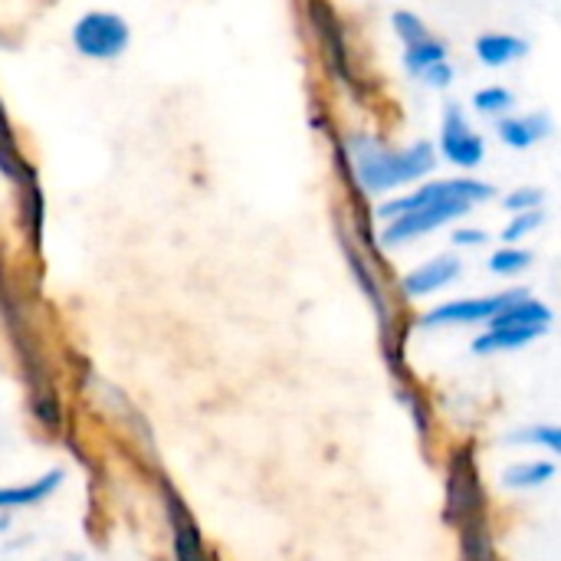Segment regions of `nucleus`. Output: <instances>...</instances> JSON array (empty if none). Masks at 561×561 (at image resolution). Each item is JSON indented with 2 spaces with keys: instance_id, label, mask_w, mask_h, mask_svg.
Here are the masks:
<instances>
[{
  "instance_id": "f257e3e1",
  "label": "nucleus",
  "mask_w": 561,
  "mask_h": 561,
  "mask_svg": "<svg viewBox=\"0 0 561 561\" xmlns=\"http://www.w3.org/2000/svg\"><path fill=\"white\" fill-rule=\"evenodd\" d=\"M348 158H352L358 184L368 194H381V191L421 181L437 164L434 145H427V141H417L404 151H391L375 135H352L348 138Z\"/></svg>"
},
{
  "instance_id": "f03ea898",
  "label": "nucleus",
  "mask_w": 561,
  "mask_h": 561,
  "mask_svg": "<svg viewBox=\"0 0 561 561\" xmlns=\"http://www.w3.org/2000/svg\"><path fill=\"white\" fill-rule=\"evenodd\" d=\"M486 516V493L480 483V470L473 460V447H460L450 454L447 463V510L444 519L450 526H467Z\"/></svg>"
},
{
  "instance_id": "7ed1b4c3",
  "label": "nucleus",
  "mask_w": 561,
  "mask_h": 561,
  "mask_svg": "<svg viewBox=\"0 0 561 561\" xmlns=\"http://www.w3.org/2000/svg\"><path fill=\"white\" fill-rule=\"evenodd\" d=\"M493 197V187L486 181H473V178H450V181H431L404 197H394L388 204L378 207L381 220H394L401 214H411L417 207H431V204H444V201H467V204H483Z\"/></svg>"
},
{
  "instance_id": "20e7f679",
  "label": "nucleus",
  "mask_w": 561,
  "mask_h": 561,
  "mask_svg": "<svg viewBox=\"0 0 561 561\" xmlns=\"http://www.w3.org/2000/svg\"><path fill=\"white\" fill-rule=\"evenodd\" d=\"M529 296L526 289H506L496 296H477V299H454L444 306H434L421 316V329H463V325H490L506 306Z\"/></svg>"
},
{
  "instance_id": "39448f33",
  "label": "nucleus",
  "mask_w": 561,
  "mask_h": 561,
  "mask_svg": "<svg viewBox=\"0 0 561 561\" xmlns=\"http://www.w3.org/2000/svg\"><path fill=\"white\" fill-rule=\"evenodd\" d=\"M72 46L89 59H115L128 46V23L108 10H89L72 23Z\"/></svg>"
},
{
  "instance_id": "423d86ee",
  "label": "nucleus",
  "mask_w": 561,
  "mask_h": 561,
  "mask_svg": "<svg viewBox=\"0 0 561 561\" xmlns=\"http://www.w3.org/2000/svg\"><path fill=\"white\" fill-rule=\"evenodd\" d=\"M470 207L473 204H467V201H444V204H431V207H417L411 214H401V217L388 220V227L381 230V243L385 247H404V243H411L417 237H427L437 227L463 217Z\"/></svg>"
},
{
  "instance_id": "0eeeda50",
  "label": "nucleus",
  "mask_w": 561,
  "mask_h": 561,
  "mask_svg": "<svg viewBox=\"0 0 561 561\" xmlns=\"http://www.w3.org/2000/svg\"><path fill=\"white\" fill-rule=\"evenodd\" d=\"M440 151L457 168H477L486 154L483 138L467 125V115L460 105L444 108V128H440Z\"/></svg>"
},
{
  "instance_id": "6e6552de",
  "label": "nucleus",
  "mask_w": 561,
  "mask_h": 561,
  "mask_svg": "<svg viewBox=\"0 0 561 561\" xmlns=\"http://www.w3.org/2000/svg\"><path fill=\"white\" fill-rule=\"evenodd\" d=\"M460 260L454 256V253H444V256H434V260H427L424 266H417V270H411L404 279H401V293L408 296V299H427V296H434V293H440L444 286H450L457 276H460Z\"/></svg>"
},
{
  "instance_id": "1a4fd4ad",
  "label": "nucleus",
  "mask_w": 561,
  "mask_h": 561,
  "mask_svg": "<svg viewBox=\"0 0 561 561\" xmlns=\"http://www.w3.org/2000/svg\"><path fill=\"white\" fill-rule=\"evenodd\" d=\"M309 13L316 23V33L322 39V49L332 62V69L339 72V79L352 82V66H348V49H345V36H342V23L335 16V10L325 0H309Z\"/></svg>"
},
{
  "instance_id": "9d476101",
  "label": "nucleus",
  "mask_w": 561,
  "mask_h": 561,
  "mask_svg": "<svg viewBox=\"0 0 561 561\" xmlns=\"http://www.w3.org/2000/svg\"><path fill=\"white\" fill-rule=\"evenodd\" d=\"M164 503H168V519H171V533H174V559L178 561H207L204 539L194 526V519L187 516V506L181 503V496L164 483Z\"/></svg>"
},
{
  "instance_id": "9b49d317",
  "label": "nucleus",
  "mask_w": 561,
  "mask_h": 561,
  "mask_svg": "<svg viewBox=\"0 0 561 561\" xmlns=\"http://www.w3.org/2000/svg\"><path fill=\"white\" fill-rule=\"evenodd\" d=\"M66 473L56 467L49 473H43L39 480L33 483H23V486H7L0 490V510L3 513H13V510H30V506H39L43 500H49L59 486H62Z\"/></svg>"
},
{
  "instance_id": "f8f14e48",
  "label": "nucleus",
  "mask_w": 561,
  "mask_h": 561,
  "mask_svg": "<svg viewBox=\"0 0 561 561\" xmlns=\"http://www.w3.org/2000/svg\"><path fill=\"white\" fill-rule=\"evenodd\" d=\"M496 131H500V138H503L510 148L526 151V148H533L536 141H542V138L552 131V118L542 115V112L516 115V118H503V122L496 125Z\"/></svg>"
},
{
  "instance_id": "ddd939ff",
  "label": "nucleus",
  "mask_w": 561,
  "mask_h": 561,
  "mask_svg": "<svg viewBox=\"0 0 561 561\" xmlns=\"http://www.w3.org/2000/svg\"><path fill=\"white\" fill-rule=\"evenodd\" d=\"M526 39H519V36H513V33H483L480 39H477V56H480V62H486V66H493V69H500V66H510L513 59H519V56H526Z\"/></svg>"
},
{
  "instance_id": "4468645a",
  "label": "nucleus",
  "mask_w": 561,
  "mask_h": 561,
  "mask_svg": "<svg viewBox=\"0 0 561 561\" xmlns=\"http://www.w3.org/2000/svg\"><path fill=\"white\" fill-rule=\"evenodd\" d=\"M552 480H556V463H549V460H523V463L506 467V473H503V486L513 493H533Z\"/></svg>"
},
{
  "instance_id": "2eb2a0df",
  "label": "nucleus",
  "mask_w": 561,
  "mask_h": 561,
  "mask_svg": "<svg viewBox=\"0 0 561 561\" xmlns=\"http://www.w3.org/2000/svg\"><path fill=\"white\" fill-rule=\"evenodd\" d=\"M460 552H463V561H496L486 516L460 526Z\"/></svg>"
},
{
  "instance_id": "dca6fc26",
  "label": "nucleus",
  "mask_w": 561,
  "mask_h": 561,
  "mask_svg": "<svg viewBox=\"0 0 561 561\" xmlns=\"http://www.w3.org/2000/svg\"><path fill=\"white\" fill-rule=\"evenodd\" d=\"M503 440L506 444L539 447V450H549L552 457H561V424H529V427H519V431L506 434Z\"/></svg>"
},
{
  "instance_id": "f3484780",
  "label": "nucleus",
  "mask_w": 561,
  "mask_h": 561,
  "mask_svg": "<svg viewBox=\"0 0 561 561\" xmlns=\"http://www.w3.org/2000/svg\"><path fill=\"white\" fill-rule=\"evenodd\" d=\"M437 62H447V46L440 43V39H424V43H414V46H408V53H404V66L414 72V76H424L431 66H437Z\"/></svg>"
},
{
  "instance_id": "a211bd4d",
  "label": "nucleus",
  "mask_w": 561,
  "mask_h": 561,
  "mask_svg": "<svg viewBox=\"0 0 561 561\" xmlns=\"http://www.w3.org/2000/svg\"><path fill=\"white\" fill-rule=\"evenodd\" d=\"M529 266H533V253L523 247H500L490 256V273H496V276H519Z\"/></svg>"
},
{
  "instance_id": "6ab92c4d",
  "label": "nucleus",
  "mask_w": 561,
  "mask_h": 561,
  "mask_svg": "<svg viewBox=\"0 0 561 561\" xmlns=\"http://www.w3.org/2000/svg\"><path fill=\"white\" fill-rule=\"evenodd\" d=\"M391 23H394V33L404 39V46H414V43L431 39L427 26H424V23H421V16H414L411 10H398V13L391 16Z\"/></svg>"
},
{
  "instance_id": "aec40b11",
  "label": "nucleus",
  "mask_w": 561,
  "mask_h": 561,
  "mask_svg": "<svg viewBox=\"0 0 561 561\" xmlns=\"http://www.w3.org/2000/svg\"><path fill=\"white\" fill-rule=\"evenodd\" d=\"M473 105L483 112V115H500L506 108H513V92L503 89V85H486L473 95Z\"/></svg>"
},
{
  "instance_id": "412c9836",
  "label": "nucleus",
  "mask_w": 561,
  "mask_h": 561,
  "mask_svg": "<svg viewBox=\"0 0 561 561\" xmlns=\"http://www.w3.org/2000/svg\"><path fill=\"white\" fill-rule=\"evenodd\" d=\"M539 227H542V210L513 214V220H510L506 230H503V240H506V243H519V240H526L529 233H536Z\"/></svg>"
},
{
  "instance_id": "4be33fe9",
  "label": "nucleus",
  "mask_w": 561,
  "mask_h": 561,
  "mask_svg": "<svg viewBox=\"0 0 561 561\" xmlns=\"http://www.w3.org/2000/svg\"><path fill=\"white\" fill-rule=\"evenodd\" d=\"M542 201H546V194H542L539 187H516L513 194H506L503 207H506L510 214H526V210H539Z\"/></svg>"
},
{
  "instance_id": "5701e85b",
  "label": "nucleus",
  "mask_w": 561,
  "mask_h": 561,
  "mask_svg": "<svg viewBox=\"0 0 561 561\" xmlns=\"http://www.w3.org/2000/svg\"><path fill=\"white\" fill-rule=\"evenodd\" d=\"M398 394H401V401H408V408L414 414V424H417V434H424V440H427L431 437V408H427V401L411 388H401Z\"/></svg>"
},
{
  "instance_id": "b1692460",
  "label": "nucleus",
  "mask_w": 561,
  "mask_h": 561,
  "mask_svg": "<svg viewBox=\"0 0 561 561\" xmlns=\"http://www.w3.org/2000/svg\"><path fill=\"white\" fill-rule=\"evenodd\" d=\"M486 240H490V237H486L483 230H477V227H463V230L454 233V247H467V250H470V247H483Z\"/></svg>"
},
{
  "instance_id": "393cba45",
  "label": "nucleus",
  "mask_w": 561,
  "mask_h": 561,
  "mask_svg": "<svg viewBox=\"0 0 561 561\" xmlns=\"http://www.w3.org/2000/svg\"><path fill=\"white\" fill-rule=\"evenodd\" d=\"M421 79H424V82H431V85H450L454 69H450V62H437V66H431Z\"/></svg>"
}]
</instances>
